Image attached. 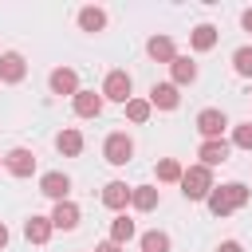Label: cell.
Returning a JSON list of instances; mask_svg holds the SVG:
<instances>
[{"mask_svg": "<svg viewBox=\"0 0 252 252\" xmlns=\"http://www.w3.org/2000/svg\"><path fill=\"white\" fill-rule=\"evenodd\" d=\"M252 201V185H244V181H224V185H217L213 193H209V213L213 217H228V213H236V209H244Z\"/></svg>", "mask_w": 252, "mask_h": 252, "instance_id": "6da1fadb", "label": "cell"}, {"mask_svg": "<svg viewBox=\"0 0 252 252\" xmlns=\"http://www.w3.org/2000/svg\"><path fill=\"white\" fill-rule=\"evenodd\" d=\"M217 185H213V169L209 165H189L185 173H181V197L185 201H209V193H213Z\"/></svg>", "mask_w": 252, "mask_h": 252, "instance_id": "7a4b0ae2", "label": "cell"}, {"mask_svg": "<svg viewBox=\"0 0 252 252\" xmlns=\"http://www.w3.org/2000/svg\"><path fill=\"white\" fill-rule=\"evenodd\" d=\"M102 98L106 102H130L134 98V79H130V71H122V67H114V71H106V79H102Z\"/></svg>", "mask_w": 252, "mask_h": 252, "instance_id": "3957f363", "label": "cell"}, {"mask_svg": "<svg viewBox=\"0 0 252 252\" xmlns=\"http://www.w3.org/2000/svg\"><path fill=\"white\" fill-rule=\"evenodd\" d=\"M102 158H106L110 165H126V161L134 158V138H130L126 130L106 134V142H102Z\"/></svg>", "mask_w": 252, "mask_h": 252, "instance_id": "277c9868", "label": "cell"}, {"mask_svg": "<svg viewBox=\"0 0 252 252\" xmlns=\"http://www.w3.org/2000/svg\"><path fill=\"white\" fill-rule=\"evenodd\" d=\"M224 126H228V118H224V110H217V106H205V110L197 114V134H201V142H217V138L224 134Z\"/></svg>", "mask_w": 252, "mask_h": 252, "instance_id": "5b68a950", "label": "cell"}, {"mask_svg": "<svg viewBox=\"0 0 252 252\" xmlns=\"http://www.w3.org/2000/svg\"><path fill=\"white\" fill-rule=\"evenodd\" d=\"M47 87H51V94H79L83 87H79V71L75 67H55L51 75H47Z\"/></svg>", "mask_w": 252, "mask_h": 252, "instance_id": "8992f818", "label": "cell"}, {"mask_svg": "<svg viewBox=\"0 0 252 252\" xmlns=\"http://www.w3.org/2000/svg\"><path fill=\"white\" fill-rule=\"evenodd\" d=\"M4 169H8L12 177H32V173H35V154L24 150V146H16V150L4 154Z\"/></svg>", "mask_w": 252, "mask_h": 252, "instance_id": "52a82bcc", "label": "cell"}, {"mask_svg": "<svg viewBox=\"0 0 252 252\" xmlns=\"http://www.w3.org/2000/svg\"><path fill=\"white\" fill-rule=\"evenodd\" d=\"M24 79H28V63H24V55H20V51H4V55H0V83L16 87V83H24Z\"/></svg>", "mask_w": 252, "mask_h": 252, "instance_id": "ba28073f", "label": "cell"}, {"mask_svg": "<svg viewBox=\"0 0 252 252\" xmlns=\"http://www.w3.org/2000/svg\"><path fill=\"white\" fill-rule=\"evenodd\" d=\"M150 106H154V110H177V106H181V87H173V83H154V87H150Z\"/></svg>", "mask_w": 252, "mask_h": 252, "instance_id": "9c48e42d", "label": "cell"}, {"mask_svg": "<svg viewBox=\"0 0 252 252\" xmlns=\"http://www.w3.org/2000/svg\"><path fill=\"white\" fill-rule=\"evenodd\" d=\"M39 193H43V197H51V201L59 205V201H67V193H71V177H67V173H59V169H51V173H43V177H39Z\"/></svg>", "mask_w": 252, "mask_h": 252, "instance_id": "30bf717a", "label": "cell"}, {"mask_svg": "<svg viewBox=\"0 0 252 252\" xmlns=\"http://www.w3.org/2000/svg\"><path fill=\"white\" fill-rule=\"evenodd\" d=\"M130 193H134V185H126V181H106V185H102V205H106L110 213H126Z\"/></svg>", "mask_w": 252, "mask_h": 252, "instance_id": "8fae6325", "label": "cell"}, {"mask_svg": "<svg viewBox=\"0 0 252 252\" xmlns=\"http://www.w3.org/2000/svg\"><path fill=\"white\" fill-rule=\"evenodd\" d=\"M102 91H79L75 98H71V106H75V114L79 118H98L102 114Z\"/></svg>", "mask_w": 252, "mask_h": 252, "instance_id": "7c38bea8", "label": "cell"}, {"mask_svg": "<svg viewBox=\"0 0 252 252\" xmlns=\"http://www.w3.org/2000/svg\"><path fill=\"white\" fill-rule=\"evenodd\" d=\"M228 154H232V142H224V138H217V142H201V150H197V158H201V165H224L228 161Z\"/></svg>", "mask_w": 252, "mask_h": 252, "instance_id": "4fadbf2b", "label": "cell"}, {"mask_svg": "<svg viewBox=\"0 0 252 252\" xmlns=\"http://www.w3.org/2000/svg\"><path fill=\"white\" fill-rule=\"evenodd\" d=\"M51 232H55L51 217H39V213H32V217L24 220V236H28V244H47V240H51Z\"/></svg>", "mask_w": 252, "mask_h": 252, "instance_id": "5bb4252c", "label": "cell"}, {"mask_svg": "<svg viewBox=\"0 0 252 252\" xmlns=\"http://www.w3.org/2000/svg\"><path fill=\"white\" fill-rule=\"evenodd\" d=\"M161 205V189L158 185H134V193H130V209H138V213H154Z\"/></svg>", "mask_w": 252, "mask_h": 252, "instance_id": "9a60e30c", "label": "cell"}, {"mask_svg": "<svg viewBox=\"0 0 252 252\" xmlns=\"http://www.w3.org/2000/svg\"><path fill=\"white\" fill-rule=\"evenodd\" d=\"M79 217H83V213H79V205H75L71 197H67V201H59V205L51 209V224H55V228H63V232L79 228Z\"/></svg>", "mask_w": 252, "mask_h": 252, "instance_id": "2e32d148", "label": "cell"}, {"mask_svg": "<svg viewBox=\"0 0 252 252\" xmlns=\"http://www.w3.org/2000/svg\"><path fill=\"white\" fill-rule=\"evenodd\" d=\"M146 55H150L154 63H173V59H177V47H173L169 35H150V39H146Z\"/></svg>", "mask_w": 252, "mask_h": 252, "instance_id": "e0dca14e", "label": "cell"}, {"mask_svg": "<svg viewBox=\"0 0 252 252\" xmlns=\"http://www.w3.org/2000/svg\"><path fill=\"white\" fill-rule=\"evenodd\" d=\"M169 75H173V79H169L173 87H189V83H197V63H193L189 55H177V59L169 63Z\"/></svg>", "mask_w": 252, "mask_h": 252, "instance_id": "ac0fdd59", "label": "cell"}, {"mask_svg": "<svg viewBox=\"0 0 252 252\" xmlns=\"http://www.w3.org/2000/svg\"><path fill=\"white\" fill-rule=\"evenodd\" d=\"M55 150H59L63 158H79V154H83V134H79L75 126H63V130L55 134Z\"/></svg>", "mask_w": 252, "mask_h": 252, "instance_id": "d6986e66", "label": "cell"}, {"mask_svg": "<svg viewBox=\"0 0 252 252\" xmlns=\"http://www.w3.org/2000/svg\"><path fill=\"white\" fill-rule=\"evenodd\" d=\"M217 39H220V32H217L213 24H197V28L189 32V47H193V51H213Z\"/></svg>", "mask_w": 252, "mask_h": 252, "instance_id": "ffe728a7", "label": "cell"}, {"mask_svg": "<svg viewBox=\"0 0 252 252\" xmlns=\"http://www.w3.org/2000/svg\"><path fill=\"white\" fill-rule=\"evenodd\" d=\"M134 236H138V228H134V220H130V217H126V213H118V217H114V220H110V240H114V244H122V248H126V244H130V240H134Z\"/></svg>", "mask_w": 252, "mask_h": 252, "instance_id": "44dd1931", "label": "cell"}, {"mask_svg": "<svg viewBox=\"0 0 252 252\" xmlns=\"http://www.w3.org/2000/svg\"><path fill=\"white\" fill-rule=\"evenodd\" d=\"M79 28H83V32H102V28H106V12L94 8V4L79 8Z\"/></svg>", "mask_w": 252, "mask_h": 252, "instance_id": "7402d4cb", "label": "cell"}, {"mask_svg": "<svg viewBox=\"0 0 252 252\" xmlns=\"http://www.w3.org/2000/svg\"><path fill=\"white\" fill-rule=\"evenodd\" d=\"M181 173H185V165L177 158H161L158 161V181L161 185H181Z\"/></svg>", "mask_w": 252, "mask_h": 252, "instance_id": "603a6c76", "label": "cell"}, {"mask_svg": "<svg viewBox=\"0 0 252 252\" xmlns=\"http://www.w3.org/2000/svg\"><path fill=\"white\" fill-rule=\"evenodd\" d=\"M138 248H142V252H169V232L150 228V232H142V236H138Z\"/></svg>", "mask_w": 252, "mask_h": 252, "instance_id": "cb8c5ba5", "label": "cell"}, {"mask_svg": "<svg viewBox=\"0 0 252 252\" xmlns=\"http://www.w3.org/2000/svg\"><path fill=\"white\" fill-rule=\"evenodd\" d=\"M150 114H154V106H150V98H130V102H126V118H130L134 126H142V122H150Z\"/></svg>", "mask_w": 252, "mask_h": 252, "instance_id": "d4e9b609", "label": "cell"}, {"mask_svg": "<svg viewBox=\"0 0 252 252\" xmlns=\"http://www.w3.org/2000/svg\"><path fill=\"white\" fill-rule=\"evenodd\" d=\"M232 67L240 79H252V47H236L232 51Z\"/></svg>", "mask_w": 252, "mask_h": 252, "instance_id": "484cf974", "label": "cell"}, {"mask_svg": "<svg viewBox=\"0 0 252 252\" xmlns=\"http://www.w3.org/2000/svg\"><path fill=\"white\" fill-rule=\"evenodd\" d=\"M232 146H236V150H252V122L232 126Z\"/></svg>", "mask_w": 252, "mask_h": 252, "instance_id": "4316f807", "label": "cell"}, {"mask_svg": "<svg viewBox=\"0 0 252 252\" xmlns=\"http://www.w3.org/2000/svg\"><path fill=\"white\" fill-rule=\"evenodd\" d=\"M217 252H244V248H240V240H220Z\"/></svg>", "mask_w": 252, "mask_h": 252, "instance_id": "83f0119b", "label": "cell"}, {"mask_svg": "<svg viewBox=\"0 0 252 252\" xmlns=\"http://www.w3.org/2000/svg\"><path fill=\"white\" fill-rule=\"evenodd\" d=\"M94 252H122V244H114V240H102V244H94Z\"/></svg>", "mask_w": 252, "mask_h": 252, "instance_id": "f1b7e54d", "label": "cell"}, {"mask_svg": "<svg viewBox=\"0 0 252 252\" xmlns=\"http://www.w3.org/2000/svg\"><path fill=\"white\" fill-rule=\"evenodd\" d=\"M240 28H244V32H252V8H244V12H240Z\"/></svg>", "mask_w": 252, "mask_h": 252, "instance_id": "f546056e", "label": "cell"}, {"mask_svg": "<svg viewBox=\"0 0 252 252\" xmlns=\"http://www.w3.org/2000/svg\"><path fill=\"white\" fill-rule=\"evenodd\" d=\"M4 248H8V224L0 220V252H4Z\"/></svg>", "mask_w": 252, "mask_h": 252, "instance_id": "4dcf8cb0", "label": "cell"}, {"mask_svg": "<svg viewBox=\"0 0 252 252\" xmlns=\"http://www.w3.org/2000/svg\"><path fill=\"white\" fill-rule=\"evenodd\" d=\"M0 169H4V154H0Z\"/></svg>", "mask_w": 252, "mask_h": 252, "instance_id": "1f68e13d", "label": "cell"}]
</instances>
